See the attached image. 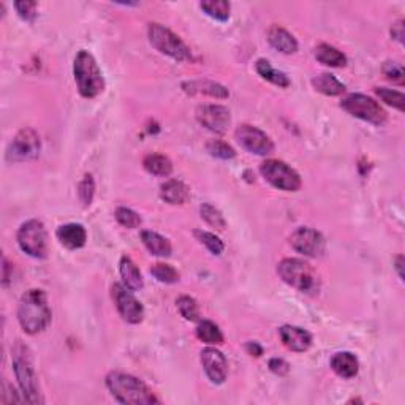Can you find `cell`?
Segmentation results:
<instances>
[{
	"label": "cell",
	"instance_id": "obj_5",
	"mask_svg": "<svg viewBox=\"0 0 405 405\" xmlns=\"http://www.w3.org/2000/svg\"><path fill=\"white\" fill-rule=\"evenodd\" d=\"M277 274L287 285L301 293H312L319 290V276L309 263L299 258H285L277 265Z\"/></svg>",
	"mask_w": 405,
	"mask_h": 405
},
{
	"label": "cell",
	"instance_id": "obj_38",
	"mask_svg": "<svg viewBox=\"0 0 405 405\" xmlns=\"http://www.w3.org/2000/svg\"><path fill=\"white\" fill-rule=\"evenodd\" d=\"M37 8H38V3L30 2V0H24V2L15 3L16 13H18L24 21H27V23H34L38 15Z\"/></svg>",
	"mask_w": 405,
	"mask_h": 405
},
{
	"label": "cell",
	"instance_id": "obj_1",
	"mask_svg": "<svg viewBox=\"0 0 405 405\" xmlns=\"http://www.w3.org/2000/svg\"><path fill=\"white\" fill-rule=\"evenodd\" d=\"M51 319V308H49L46 293L43 290L32 288L23 294L18 305V321L24 332L34 336V334L45 331Z\"/></svg>",
	"mask_w": 405,
	"mask_h": 405
},
{
	"label": "cell",
	"instance_id": "obj_27",
	"mask_svg": "<svg viewBox=\"0 0 405 405\" xmlns=\"http://www.w3.org/2000/svg\"><path fill=\"white\" fill-rule=\"evenodd\" d=\"M143 167L147 173L154 176L167 178L173 173V163L167 156L162 154H147L143 160Z\"/></svg>",
	"mask_w": 405,
	"mask_h": 405
},
{
	"label": "cell",
	"instance_id": "obj_10",
	"mask_svg": "<svg viewBox=\"0 0 405 405\" xmlns=\"http://www.w3.org/2000/svg\"><path fill=\"white\" fill-rule=\"evenodd\" d=\"M41 141L35 130L23 129L18 131L15 140L10 143L7 149V160L12 163L34 160L40 156Z\"/></svg>",
	"mask_w": 405,
	"mask_h": 405
},
{
	"label": "cell",
	"instance_id": "obj_26",
	"mask_svg": "<svg viewBox=\"0 0 405 405\" xmlns=\"http://www.w3.org/2000/svg\"><path fill=\"white\" fill-rule=\"evenodd\" d=\"M255 70L263 79L270 81V83H272V84H276L279 87H288L290 86L288 76L283 72H281V70H276L274 67H272L270 60L258 59L255 64Z\"/></svg>",
	"mask_w": 405,
	"mask_h": 405
},
{
	"label": "cell",
	"instance_id": "obj_16",
	"mask_svg": "<svg viewBox=\"0 0 405 405\" xmlns=\"http://www.w3.org/2000/svg\"><path fill=\"white\" fill-rule=\"evenodd\" d=\"M279 334H281L283 346L292 350V352L304 353L312 346V334L299 326L285 325L279 330Z\"/></svg>",
	"mask_w": 405,
	"mask_h": 405
},
{
	"label": "cell",
	"instance_id": "obj_22",
	"mask_svg": "<svg viewBox=\"0 0 405 405\" xmlns=\"http://www.w3.org/2000/svg\"><path fill=\"white\" fill-rule=\"evenodd\" d=\"M160 196L169 205H184L190 198V189L182 180L169 179L160 187Z\"/></svg>",
	"mask_w": 405,
	"mask_h": 405
},
{
	"label": "cell",
	"instance_id": "obj_15",
	"mask_svg": "<svg viewBox=\"0 0 405 405\" xmlns=\"http://www.w3.org/2000/svg\"><path fill=\"white\" fill-rule=\"evenodd\" d=\"M201 364L205 369L207 379L214 385H222L227 380L228 375V361L223 357L222 352H218L214 347H206L201 352Z\"/></svg>",
	"mask_w": 405,
	"mask_h": 405
},
{
	"label": "cell",
	"instance_id": "obj_24",
	"mask_svg": "<svg viewBox=\"0 0 405 405\" xmlns=\"http://www.w3.org/2000/svg\"><path fill=\"white\" fill-rule=\"evenodd\" d=\"M312 86L317 92H320L323 95L328 97H336V95H342L346 92V84H342L336 76L330 75V73H321L319 76H315L312 79Z\"/></svg>",
	"mask_w": 405,
	"mask_h": 405
},
{
	"label": "cell",
	"instance_id": "obj_20",
	"mask_svg": "<svg viewBox=\"0 0 405 405\" xmlns=\"http://www.w3.org/2000/svg\"><path fill=\"white\" fill-rule=\"evenodd\" d=\"M184 92H187L190 95H198L205 94L214 98H228L229 92L225 86L214 83V81L202 79V81H187L182 84Z\"/></svg>",
	"mask_w": 405,
	"mask_h": 405
},
{
	"label": "cell",
	"instance_id": "obj_21",
	"mask_svg": "<svg viewBox=\"0 0 405 405\" xmlns=\"http://www.w3.org/2000/svg\"><path fill=\"white\" fill-rule=\"evenodd\" d=\"M119 272H120V277H122L124 285L129 290H131V292H140V290L144 287L143 276H141L136 263L131 260L129 255H124L122 258H120Z\"/></svg>",
	"mask_w": 405,
	"mask_h": 405
},
{
	"label": "cell",
	"instance_id": "obj_4",
	"mask_svg": "<svg viewBox=\"0 0 405 405\" xmlns=\"http://www.w3.org/2000/svg\"><path fill=\"white\" fill-rule=\"evenodd\" d=\"M73 75L78 92L84 98H95L105 91V79L95 57L89 51L81 49L73 62Z\"/></svg>",
	"mask_w": 405,
	"mask_h": 405
},
{
	"label": "cell",
	"instance_id": "obj_11",
	"mask_svg": "<svg viewBox=\"0 0 405 405\" xmlns=\"http://www.w3.org/2000/svg\"><path fill=\"white\" fill-rule=\"evenodd\" d=\"M111 296L122 320L130 323V325H138V323L143 321L144 308L135 298L131 290H129L125 285H120V283H114L111 287Z\"/></svg>",
	"mask_w": 405,
	"mask_h": 405
},
{
	"label": "cell",
	"instance_id": "obj_7",
	"mask_svg": "<svg viewBox=\"0 0 405 405\" xmlns=\"http://www.w3.org/2000/svg\"><path fill=\"white\" fill-rule=\"evenodd\" d=\"M341 108L343 111H347L350 116L366 120V122L374 125H383L388 119V114L380 106V103L363 94H350L346 98H342Z\"/></svg>",
	"mask_w": 405,
	"mask_h": 405
},
{
	"label": "cell",
	"instance_id": "obj_19",
	"mask_svg": "<svg viewBox=\"0 0 405 405\" xmlns=\"http://www.w3.org/2000/svg\"><path fill=\"white\" fill-rule=\"evenodd\" d=\"M267 41L270 45L276 49V51L282 54H293L298 51V41L288 30L283 27L272 26L270 32H267Z\"/></svg>",
	"mask_w": 405,
	"mask_h": 405
},
{
	"label": "cell",
	"instance_id": "obj_18",
	"mask_svg": "<svg viewBox=\"0 0 405 405\" xmlns=\"http://www.w3.org/2000/svg\"><path fill=\"white\" fill-rule=\"evenodd\" d=\"M330 364L334 374L342 377V379H353V377H357L359 372V361L350 352L334 353Z\"/></svg>",
	"mask_w": 405,
	"mask_h": 405
},
{
	"label": "cell",
	"instance_id": "obj_25",
	"mask_svg": "<svg viewBox=\"0 0 405 405\" xmlns=\"http://www.w3.org/2000/svg\"><path fill=\"white\" fill-rule=\"evenodd\" d=\"M315 59L319 60L320 64L328 65V67L341 68L347 65V56L342 51H339L337 48L330 46V45H319L315 49Z\"/></svg>",
	"mask_w": 405,
	"mask_h": 405
},
{
	"label": "cell",
	"instance_id": "obj_35",
	"mask_svg": "<svg viewBox=\"0 0 405 405\" xmlns=\"http://www.w3.org/2000/svg\"><path fill=\"white\" fill-rule=\"evenodd\" d=\"M151 274L162 283H176L179 281V272L173 266L165 263H157L151 267Z\"/></svg>",
	"mask_w": 405,
	"mask_h": 405
},
{
	"label": "cell",
	"instance_id": "obj_14",
	"mask_svg": "<svg viewBox=\"0 0 405 405\" xmlns=\"http://www.w3.org/2000/svg\"><path fill=\"white\" fill-rule=\"evenodd\" d=\"M196 119L209 131L214 133H225L229 122H232V116L229 111L222 105H202L196 109Z\"/></svg>",
	"mask_w": 405,
	"mask_h": 405
},
{
	"label": "cell",
	"instance_id": "obj_34",
	"mask_svg": "<svg viewBox=\"0 0 405 405\" xmlns=\"http://www.w3.org/2000/svg\"><path fill=\"white\" fill-rule=\"evenodd\" d=\"M375 94H377V97L380 98L382 102H385L386 105L396 108V109H399V111H404L405 95L402 94V92L386 89V87H377Z\"/></svg>",
	"mask_w": 405,
	"mask_h": 405
},
{
	"label": "cell",
	"instance_id": "obj_43",
	"mask_svg": "<svg viewBox=\"0 0 405 405\" xmlns=\"http://www.w3.org/2000/svg\"><path fill=\"white\" fill-rule=\"evenodd\" d=\"M10 270H12V266H10L8 260L3 256V276H2L3 287H7L8 282H10Z\"/></svg>",
	"mask_w": 405,
	"mask_h": 405
},
{
	"label": "cell",
	"instance_id": "obj_12",
	"mask_svg": "<svg viewBox=\"0 0 405 405\" xmlns=\"http://www.w3.org/2000/svg\"><path fill=\"white\" fill-rule=\"evenodd\" d=\"M234 138L241 147L255 156H270L274 151V143L265 131L254 127V125L243 124L234 131Z\"/></svg>",
	"mask_w": 405,
	"mask_h": 405
},
{
	"label": "cell",
	"instance_id": "obj_28",
	"mask_svg": "<svg viewBox=\"0 0 405 405\" xmlns=\"http://www.w3.org/2000/svg\"><path fill=\"white\" fill-rule=\"evenodd\" d=\"M196 337H198L201 342L207 343V346H222L223 341H225L220 328L211 320L200 321L198 328H196Z\"/></svg>",
	"mask_w": 405,
	"mask_h": 405
},
{
	"label": "cell",
	"instance_id": "obj_6",
	"mask_svg": "<svg viewBox=\"0 0 405 405\" xmlns=\"http://www.w3.org/2000/svg\"><path fill=\"white\" fill-rule=\"evenodd\" d=\"M147 35H149L151 45L154 46L158 53L165 54V56L171 57L178 62H187L191 60V51L180 38L169 30L168 27L162 24H151L147 29Z\"/></svg>",
	"mask_w": 405,
	"mask_h": 405
},
{
	"label": "cell",
	"instance_id": "obj_42",
	"mask_svg": "<svg viewBox=\"0 0 405 405\" xmlns=\"http://www.w3.org/2000/svg\"><path fill=\"white\" fill-rule=\"evenodd\" d=\"M245 352H247L250 357H256L260 358L263 355V347L258 342H247L245 343Z\"/></svg>",
	"mask_w": 405,
	"mask_h": 405
},
{
	"label": "cell",
	"instance_id": "obj_40",
	"mask_svg": "<svg viewBox=\"0 0 405 405\" xmlns=\"http://www.w3.org/2000/svg\"><path fill=\"white\" fill-rule=\"evenodd\" d=\"M267 366H270V370L272 372V374H276V375H287L290 372L288 363L285 359H282V358L270 359V363H267Z\"/></svg>",
	"mask_w": 405,
	"mask_h": 405
},
{
	"label": "cell",
	"instance_id": "obj_8",
	"mask_svg": "<svg viewBox=\"0 0 405 405\" xmlns=\"http://www.w3.org/2000/svg\"><path fill=\"white\" fill-rule=\"evenodd\" d=\"M18 244L21 250L32 258H45L48 254L46 228L40 220L32 218L18 229Z\"/></svg>",
	"mask_w": 405,
	"mask_h": 405
},
{
	"label": "cell",
	"instance_id": "obj_17",
	"mask_svg": "<svg viewBox=\"0 0 405 405\" xmlns=\"http://www.w3.org/2000/svg\"><path fill=\"white\" fill-rule=\"evenodd\" d=\"M56 236L60 241V244L68 250H76L86 245L87 232L81 223H67L57 228Z\"/></svg>",
	"mask_w": 405,
	"mask_h": 405
},
{
	"label": "cell",
	"instance_id": "obj_39",
	"mask_svg": "<svg viewBox=\"0 0 405 405\" xmlns=\"http://www.w3.org/2000/svg\"><path fill=\"white\" fill-rule=\"evenodd\" d=\"M383 73L388 79H391L393 83L397 84H404V68L402 65H399L396 62H386L383 65Z\"/></svg>",
	"mask_w": 405,
	"mask_h": 405
},
{
	"label": "cell",
	"instance_id": "obj_33",
	"mask_svg": "<svg viewBox=\"0 0 405 405\" xmlns=\"http://www.w3.org/2000/svg\"><path fill=\"white\" fill-rule=\"evenodd\" d=\"M206 149L212 157L220 158V160H232V158L236 157V151H234L228 143H225V141L220 140L207 141Z\"/></svg>",
	"mask_w": 405,
	"mask_h": 405
},
{
	"label": "cell",
	"instance_id": "obj_2",
	"mask_svg": "<svg viewBox=\"0 0 405 405\" xmlns=\"http://www.w3.org/2000/svg\"><path fill=\"white\" fill-rule=\"evenodd\" d=\"M106 388L117 402L125 405H152L160 404L156 394L146 383L124 372H109L106 375Z\"/></svg>",
	"mask_w": 405,
	"mask_h": 405
},
{
	"label": "cell",
	"instance_id": "obj_13",
	"mask_svg": "<svg viewBox=\"0 0 405 405\" xmlns=\"http://www.w3.org/2000/svg\"><path fill=\"white\" fill-rule=\"evenodd\" d=\"M290 245L298 252V254L309 256V258H320L326 250V241L323 234L317 229L308 227L298 228L292 236H290Z\"/></svg>",
	"mask_w": 405,
	"mask_h": 405
},
{
	"label": "cell",
	"instance_id": "obj_30",
	"mask_svg": "<svg viewBox=\"0 0 405 405\" xmlns=\"http://www.w3.org/2000/svg\"><path fill=\"white\" fill-rule=\"evenodd\" d=\"M200 214H201L202 220H205L207 225L220 229V232H223V229L227 228L225 217H223L222 212L218 211L216 206L209 205V202H205V205H201Z\"/></svg>",
	"mask_w": 405,
	"mask_h": 405
},
{
	"label": "cell",
	"instance_id": "obj_36",
	"mask_svg": "<svg viewBox=\"0 0 405 405\" xmlns=\"http://www.w3.org/2000/svg\"><path fill=\"white\" fill-rule=\"evenodd\" d=\"M114 217L120 223V225L125 228H138L141 225V217L136 214L133 209L130 207H117L116 212H114Z\"/></svg>",
	"mask_w": 405,
	"mask_h": 405
},
{
	"label": "cell",
	"instance_id": "obj_23",
	"mask_svg": "<svg viewBox=\"0 0 405 405\" xmlns=\"http://www.w3.org/2000/svg\"><path fill=\"white\" fill-rule=\"evenodd\" d=\"M141 241H143L144 247L151 252L152 255L156 256H169L173 252L171 243L167 238H163L162 234L156 232H151V229H144L141 232Z\"/></svg>",
	"mask_w": 405,
	"mask_h": 405
},
{
	"label": "cell",
	"instance_id": "obj_44",
	"mask_svg": "<svg viewBox=\"0 0 405 405\" xmlns=\"http://www.w3.org/2000/svg\"><path fill=\"white\" fill-rule=\"evenodd\" d=\"M394 266H396V271L399 274V279L404 281V272H402V267H404V256L402 255H397L396 256V263H394Z\"/></svg>",
	"mask_w": 405,
	"mask_h": 405
},
{
	"label": "cell",
	"instance_id": "obj_32",
	"mask_svg": "<svg viewBox=\"0 0 405 405\" xmlns=\"http://www.w3.org/2000/svg\"><path fill=\"white\" fill-rule=\"evenodd\" d=\"M176 308L179 310L180 317H184L187 321H196L200 320V308L196 304L194 298H190L185 294V296H179L176 301Z\"/></svg>",
	"mask_w": 405,
	"mask_h": 405
},
{
	"label": "cell",
	"instance_id": "obj_31",
	"mask_svg": "<svg viewBox=\"0 0 405 405\" xmlns=\"http://www.w3.org/2000/svg\"><path fill=\"white\" fill-rule=\"evenodd\" d=\"M194 234L212 255H222V252L225 250V244H223V241L218 236H216L214 233L202 232V229H195Z\"/></svg>",
	"mask_w": 405,
	"mask_h": 405
},
{
	"label": "cell",
	"instance_id": "obj_29",
	"mask_svg": "<svg viewBox=\"0 0 405 405\" xmlns=\"http://www.w3.org/2000/svg\"><path fill=\"white\" fill-rule=\"evenodd\" d=\"M200 7L212 19L222 21V23L229 19L232 5H229V2H225V0H207V2H201Z\"/></svg>",
	"mask_w": 405,
	"mask_h": 405
},
{
	"label": "cell",
	"instance_id": "obj_3",
	"mask_svg": "<svg viewBox=\"0 0 405 405\" xmlns=\"http://www.w3.org/2000/svg\"><path fill=\"white\" fill-rule=\"evenodd\" d=\"M12 359L16 380H18L21 391L24 394V401L29 404H41L43 399L29 347L24 346L21 341L16 342L12 350Z\"/></svg>",
	"mask_w": 405,
	"mask_h": 405
},
{
	"label": "cell",
	"instance_id": "obj_41",
	"mask_svg": "<svg viewBox=\"0 0 405 405\" xmlns=\"http://www.w3.org/2000/svg\"><path fill=\"white\" fill-rule=\"evenodd\" d=\"M391 38L397 43L404 45V21L399 19L397 23H394L391 27Z\"/></svg>",
	"mask_w": 405,
	"mask_h": 405
},
{
	"label": "cell",
	"instance_id": "obj_9",
	"mask_svg": "<svg viewBox=\"0 0 405 405\" xmlns=\"http://www.w3.org/2000/svg\"><path fill=\"white\" fill-rule=\"evenodd\" d=\"M260 173L272 187L283 191H298L301 189V184H303L299 174L282 160L263 162Z\"/></svg>",
	"mask_w": 405,
	"mask_h": 405
},
{
	"label": "cell",
	"instance_id": "obj_37",
	"mask_svg": "<svg viewBox=\"0 0 405 405\" xmlns=\"http://www.w3.org/2000/svg\"><path fill=\"white\" fill-rule=\"evenodd\" d=\"M78 195H79L81 202H83L84 206H89L92 202V200H94L95 182H94V178H92L91 174H86L84 179L79 182Z\"/></svg>",
	"mask_w": 405,
	"mask_h": 405
}]
</instances>
